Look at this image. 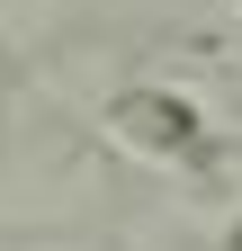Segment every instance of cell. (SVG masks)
Wrapping results in <instances>:
<instances>
[{
	"label": "cell",
	"mask_w": 242,
	"mask_h": 251,
	"mask_svg": "<svg viewBox=\"0 0 242 251\" xmlns=\"http://www.w3.org/2000/svg\"><path fill=\"white\" fill-rule=\"evenodd\" d=\"M108 126L126 135V152H144V162H162V171H224V135L206 126V108L189 99V90H170V81H135V90H117L108 99Z\"/></svg>",
	"instance_id": "obj_1"
},
{
	"label": "cell",
	"mask_w": 242,
	"mask_h": 251,
	"mask_svg": "<svg viewBox=\"0 0 242 251\" xmlns=\"http://www.w3.org/2000/svg\"><path fill=\"white\" fill-rule=\"evenodd\" d=\"M216 251H242V215H224V233H216Z\"/></svg>",
	"instance_id": "obj_2"
}]
</instances>
